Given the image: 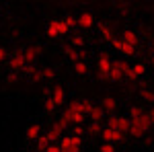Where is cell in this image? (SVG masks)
I'll return each instance as SVG.
<instances>
[{
    "instance_id": "cell-4",
    "label": "cell",
    "mask_w": 154,
    "mask_h": 152,
    "mask_svg": "<svg viewBox=\"0 0 154 152\" xmlns=\"http://www.w3.org/2000/svg\"><path fill=\"white\" fill-rule=\"evenodd\" d=\"M101 140L107 142V144H119V142L123 140V134H119L117 129H111V128H107V126H103V129H101Z\"/></svg>"
},
{
    "instance_id": "cell-21",
    "label": "cell",
    "mask_w": 154,
    "mask_h": 152,
    "mask_svg": "<svg viewBox=\"0 0 154 152\" xmlns=\"http://www.w3.org/2000/svg\"><path fill=\"white\" fill-rule=\"evenodd\" d=\"M41 78H43V80H54V78H56V70H54V68H51V66H45V68H41Z\"/></svg>"
},
{
    "instance_id": "cell-5",
    "label": "cell",
    "mask_w": 154,
    "mask_h": 152,
    "mask_svg": "<svg viewBox=\"0 0 154 152\" xmlns=\"http://www.w3.org/2000/svg\"><path fill=\"white\" fill-rule=\"evenodd\" d=\"M109 70H111V60H109V56L107 54L99 56V60H97V76L99 78H107L109 76Z\"/></svg>"
},
{
    "instance_id": "cell-38",
    "label": "cell",
    "mask_w": 154,
    "mask_h": 152,
    "mask_svg": "<svg viewBox=\"0 0 154 152\" xmlns=\"http://www.w3.org/2000/svg\"><path fill=\"white\" fill-rule=\"evenodd\" d=\"M6 80H8V82H17L19 78H17V74H14V72H11V74L6 76Z\"/></svg>"
},
{
    "instance_id": "cell-1",
    "label": "cell",
    "mask_w": 154,
    "mask_h": 152,
    "mask_svg": "<svg viewBox=\"0 0 154 152\" xmlns=\"http://www.w3.org/2000/svg\"><path fill=\"white\" fill-rule=\"evenodd\" d=\"M150 119H148V113H144L142 117H138V119H130V129H128V134L134 136V138H142L146 136V132H150Z\"/></svg>"
},
{
    "instance_id": "cell-19",
    "label": "cell",
    "mask_w": 154,
    "mask_h": 152,
    "mask_svg": "<svg viewBox=\"0 0 154 152\" xmlns=\"http://www.w3.org/2000/svg\"><path fill=\"white\" fill-rule=\"evenodd\" d=\"M101 129H103L101 123L91 121V123H88V128H86V134H88V136H93V138H97V136H101Z\"/></svg>"
},
{
    "instance_id": "cell-2",
    "label": "cell",
    "mask_w": 154,
    "mask_h": 152,
    "mask_svg": "<svg viewBox=\"0 0 154 152\" xmlns=\"http://www.w3.org/2000/svg\"><path fill=\"white\" fill-rule=\"evenodd\" d=\"M107 128L111 129H117L119 134H128V129H130V119L128 115H115V113H111V115H107Z\"/></svg>"
},
{
    "instance_id": "cell-36",
    "label": "cell",
    "mask_w": 154,
    "mask_h": 152,
    "mask_svg": "<svg viewBox=\"0 0 154 152\" xmlns=\"http://www.w3.org/2000/svg\"><path fill=\"white\" fill-rule=\"evenodd\" d=\"M111 45H113V49H121V39H119V37H115V39H113V41H111Z\"/></svg>"
},
{
    "instance_id": "cell-33",
    "label": "cell",
    "mask_w": 154,
    "mask_h": 152,
    "mask_svg": "<svg viewBox=\"0 0 154 152\" xmlns=\"http://www.w3.org/2000/svg\"><path fill=\"white\" fill-rule=\"evenodd\" d=\"M43 152H62V150H60V144H58V142H49V146Z\"/></svg>"
},
{
    "instance_id": "cell-16",
    "label": "cell",
    "mask_w": 154,
    "mask_h": 152,
    "mask_svg": "<svg viewBox=\"0 0 154 152\" xmlns=\"http://www.w3.org/2000/svg\"><path fill=\"white\" fill-rule=\"evenodd\" d=\"M25 136H27V140H37L41 136V126L39 123H31L27 128V132H25Z\"/></svg>"
},
{
    "instance_id": "cell-28",
    "label": "cell",
    "mask_w": 154,
    "mask_h": 152,
    "mask_svg": "<svg viewBox=\"0 0 154 152\" xmlns=\"http://www.w3.org/2000/svg\"><path fill=\"white\" fill-rule=\"evenodd\" d=\"M80 105H82V113H84V115H88V111L93 109L95 103H93L91 99H80Z\"/></svg>"
},
{
    "instance_id": "cell-10",
    "label": "cell",
    "mask_w": 154,
    "mask_h": 152,
    "mask_svg": "<svg viewBox=\"0 0 154 152\" xmlns=\"http://www.w3.org/2000/svg\"><path fill=\"white\" fill-rule=\"evenodd\" d=\"M123 43H128V45H138V41H140V37H138V33L136 31H131V29H125L123 33H121V37H119Z\"/></svg>"
},
{
    "instance_id": "cell-26",
    "label": "cell",
    "mask_w": 154,
    "mask_h": 152,
    "mask_svg": "<svg viewBox=\"0 0 154 152\" xmlns=\"http://www.w3.org/2000/svg\"><path fill=\"white\" fill-rule=\"evenodd\" d=\"M140 97H142L144 101H148V103H154V91H150V88H142Z\"/></svg>"
},
{
    "instance_id": "cell-22",
    "label": "cell",
    "mask_w": 154,
    "mask_h": 152,
    "mask_svg": "<svg viewBox=\"0 0 154 152\" xmlns=\"http://www.w3.org/2000/svg\"><path fill=\"white\" fill-rule=\"evenodd\" d=\"M74 72H76V74H78V76H82V74H88V64H86V62H76V64H74Z\"/></svg>"
},
{
    "instance_id": "cell-41",
    "label": "cell",
    "mask_w": 154,
    "mask_h": 152,
    "mask_svg": "<svg viewBox=\"0 0 154 152\" xmlns=\"http://www.w3.org/2000/svg\"><path fill=\"white\" fill-rule=\"evenodd\" d=\"M152 56H154V43H152Z\"/></svg>"
},
{
    "instance_id": "cell-20",
    "label": "cell",
    "mask_w": 154,
    "mask_h": 152,
    "mask_svg": "<svg viewBox=\"0 0 154 152\" xmlns=\"http://www.w3.org/2000/svg\"><path fill=\"white\" fill-rule=\"evenodd\" d=\"M146 111H144L140 105H131L130 111H128V119H138V117H142Z\"/></svg>"
},
{
    "instance_id": "cell-32",
    "label": "cell",
    "mask_w": 154,
    "mask_h": 152,
    "mask_svg": "<svg viewBox=\"0 0 154 152\" xmlns=\"http://www.w3.org/2000/svg\"><path fill=\"white\" fill-rule=\"evenodd\" d=\"M64 23L68 25V29H72V27L76 25V17H74V14H66V17H64Z\"/></svg>"
},
{
    "instance_id": "cell-39",
    "label": "cell",
    "mask_w": 154,
    "mask_h": 152,
    "mask_svg": "<svg viewBox=\"0 0 154 152\" xmlns=\"http://www.w3.org/2000/svg\"><path fill=\"white\" fill-rule=\"evenodd\" d=\"M146 113H148V119H150V126H154V109L146 111Z\"/></svg>"
},
{
    "instance_id": "cell-14",
    "label": "cell",
    "mask_w": 154,
    "mask_h": 152,
    "mask_svg": "<svg viewBox=\"0 0 154 152\" xmlns=\"http://www.w3.org/2000/svg\"><path fill=\"white\" fill-rule=\"evenodd\" d=\"M144 74H146V66H144V64H134V66H130L128 78H130V80H136V78H140Z\"/></svg>"
},
{
    "instance_id": "cell-29",
    "label": "cell",
    "mask_w": 154,
    "mask_h": 152,
    "mask_svg": "<svg viewBox=\"0 0 154 152\" xmlns=\"http://www.w3.org/2000/svg\"><path fill=\"white\" fill-rule=\"evenodd\" d=\"M48 146H49V140H48V138H45V136H39V138H37V148H39V150H41V152L45 150Z\"/></svg>"
},
{
    "instance_id": "cell-12",
    "label": "cell",
    "mask_w": 154,
    "mask_h": 152,
    "mask_svg": "<svg viewBox=\"0 0 154 152\" xmlns=\"http://www.w3.org/2000/svg\"><path fill=\"white\" fill-rule=\"evenodd\" d=\"M86 117H91V121H97V123H101L103 119L107 117V113L103 111V107L101 105H93V109L88 111V115Z\"/></svg>"
},
{
    "instance_id": "cell-31",
    "label": "cell",
    "mask_w": 154,
    "mask_h": 152,
    "mask_svg": "<svg viewBox=\"0 0 154 152\" xmlns=\"http://www.w3.org/2000/svg\"><path fill=\"white\" fill-rule=\"evenodd\" d=\"M43 111H45V113H54V111H56V105H54L51 99H45V103H43Z\"/></svg>"
},
{
    "instance_id": "cell-6",
    "label": "cell",
    "mask_w": 154,
    "mask_h": 152,
    "mask_svg": "<svg viewBox=\"0 0 154 152\" xmlns=\"http://www.w3.org/2000/svg\"><path fill=\"white\" fill-rule=\"evenodd\" d=\"M8 66H11L12 72H23L25 66H27V62H25L23 54H21V51H12L11 58H8Z\"/></svg>"
},
{
    "instance_id": "cell-35",
    "label": "cell",
    "mask_w": 154,
    "mask_h": 152,
    "mask_svg": "<svg viewBox=\"0 0 154 152\" xmlns=\"http://www.w3.org/2000/svg\"><path fill=\"white\" fill-rule=\"evenodd\" d=\"M82 134H84V126H74V136H78V138H80Z\"/></svg>"
},
{
    "instance_id": "cell-7",
    "label": "cell",
    "mask_w": 154,
    "mask_h": 152,
    "mask_svg": "<svg viewBox=\"0 0 154 152\" xmlns=\"http://www.w3.org/2000/svg\"><path fill=\"white\" fill-rule=\"evenodd\" d=\"M21 54H23V58H25L27 64H33V66H35V60L41 56V45H37V43L35 45H29V47H25Z\"/></svg>"
},
{
    "instance_id": "cell-34",
    "label": "cell",
    "mask_w": 154,
    "mask_h": 152,
    "mask_svg": "<svg viewBox=\"0 0 154 152\" xmlns=\"http://www.w3.org/2000/svg\"><path fill=\"white\" fill-rule=\"evenodd\" d=\"M6 58H8V49H6V47H2V45H0V62H4Z\"/></svg>"
},
{
    "instance_id": "cell-18",
    "label": "cell",
    "mask_w": 154,
    "mask_h": 152,
    "mask_svg": "<svg viewBox=\"0 0 154 152\" xmlns=\"http://www.w3.org/2000/svg\"><path fill=\"white\" fill-rule=\"evenodd\" d=\"M99 31H101V37H103L105 41H109V43L115 39V33H113V31H111L107 25H99Z\"/></svg>"
},
{
    "instance_id": "cell-17",
    "label": "cell",
    "mask_w": 154,
    "mask_h": 152,
    "mask_svg": "<svg viewBox=\"0 0 154 152\" xmlns=\"http://www.w3.org/2000/svg\"><path fill=\"white\" fill-rule=\"evenodd\" d=\"M111 66H113L115 70H119L123 76H128V72H130V66H131V64H128L125 60H115V62H111Z\"/></svg>"
},
{
    "instance_id": "cell-27",
    "label": "cell",
    "mask_w": 154,
    "mask_h": 152,
    "mask_svg": "<svg viewBox=\"0 0 154 152\" xmlns=\"http://www.w3.org/2000/svg\"><path fill=\"white\" fill-rule=\"evenodd\" d=\"M119 51H121L123 56H134V54H136V47L128 45V43H123V41H121V49H119Z\"/></svg>"
},
{
    "instance_id": "cell-23",
    "label": "cell",
    "mask_w": 154,
    "mask_h": 152,
    "mask_svg": "<svg viewBox=\"0 0 154 152\" xmlns=\"http://www.w3.org/2000/svg\"><path fill=\"white\" fill-rule=\"evenodd\" d=\"M45 35H48V37H51V39L60 37V33H58V27H56V21H51V23L48 25V29H45Z\"/></svg>"
},
{
    "instance_id": "cell-8",
    "label": "cell",
    "mask_w": 154,
    "mask_h": 152,
    "mask_svg": "<svg viewBox=\"0 0 154 152\" xmlns=\"http://www.w3.org/2000/svg\"><path fill=\"white\" fill-rule=\"evenodd\" d=\"M49 99L54 101V105H56V107L66 105V91H64V86L56 84V86L51 88V95H49Z\"/></svg>"
},
{
    "instance_id": "cell-13",
    "label": "cell",
    "mask_w": 154,
    "mask_h": 152,
    "mask_svg": "<svg viewBox=\"0 0 154 152\" xmlns=\"http://www.w3.org/2000/svg\"><path fill=\"white\" fill-rule=\"evenodd\" d=\"M76 25L82 27V29H88V27L95 25V17H93L91 12H82L80 17H76Z\"/></svg>"
},
{
    "instance_id": "cell-37",
    "label": "cell",
    "mask_w": 154,
    "mask_h": 152,
    "mask_svg": "<svg viewBox=\"0 0 154 152\" xmlns=\"http://www.w3.org/2000/svg\"><path fill=\"white\" fill-rule=\"evenodd\" d=\"M31 80H33V82H41V80H43V78H41V72L37 70L35 74H33V76H31Z\"/></svg>"
},
{
    "instance_id": "cell-25",
    "label": "cell",
    "mask_w": 154,
    "mask_h": 152,
    "mask_svg": "<svg viewBox=\"0 0 154 152\" xmlns=\"http://www.w3.org/2000/svg\"><path fill=\"white\" fill-rule=\"evenodd\" d=\"M54 21H56V27H58V33H60V35H66V33L70 31V29H68V25L64 23V19H54Z\"/></svg>"
},
{
    "instance_id": "cell-9",
    "label": "cell",
    "mask_w": 154,
    "mask_h": 152,
    "mask_svg": "<svg viewBox=\"0 0 154 152\" xmlns=\"http://www.w3.org/2000/svg\"><path fill=\"white\" fill-rule=\"evenodd\" d=\"M62 134H64V128H62L58 121H56V123H51V126H49L48 134H45V138H48L49 142H58L60 138H62Z\"/></svg>"
},
{
    "instance_id": "cell-40",
    "label": "cell",
    "mask_w": 154,
    "mask_h": 152,
    "mask_svg": "<svg viewBox=\"0 0 154 152\" xmlns=\"http://www.w3.org/2000/svg\"><path fill=\"white\" fill-rule=\"evenodd\" d=\"M150 64H152V68H154V56H152V60H150Z\"/></svg>"
},
{
    "instance_id": "cell-15",
    "label": "cell",
    "mask_w": 154,
    "mask_h": 152,
    "mask_svg": "<svg viewBox=\"0 0 154 152\" xmlns=\"http://www.w3.org/2000/svg\"><path fill=\"white\" fill-rule=\"evenodd\" d=\"M64 54H66V56H68V58H70L74 64H76V62H82V60H84V51H76L72 45H64Z\"/></svg>"
},
{
    "instance_id": "cell-3",
    "label": "cell",
    "mask_w": 154,
    "mask_h": 152,
    "mask_svg": "<svg viewBox=\"0 0 154 152\" xmlns=\"http://www.w3.org/2000/svg\"><path fill=\"white\" fill-rule=\"evenodd\" d=\"M58 144H60V150L62 152H80V148H82V138L70 134V136H62Z\"/></svg>"
},
{
    "instance_id": "cell-11",
    "label": "cell",
    "mask_w": 154,
    "mask_h": 152,
    "mask_svg": "<svg viewBox=\"0 0 154 152\" xmlns=\"http://www.w3.org/2000/svg\"><path fill=\"white\" fill-rule=\"evenodd\" d=\"M101 107H103V111H105V113L111 115L113 111H117V99H115V97H103Z\"/></svg>"
},
{
    "instance_id": "cell-24",
    "label": "cell",
    "mask_w": 154,
    "mask_h": 152,
    "mask_svg": "<svg viewBox=\"0 0 154 152\" xmlns=\"http://www.w3.org/2000/svg\"><path fill=\"white\" fill-rule=\"evenodd\" d=\"M70 45L74 47V49H76V47H84L86 45V39H84L82 35H72V43Z\"/></svg>"
},
{
    "instance_id": "cell-30",
    "label": "cell",
    "mask_w": 154,
    "mask_h": 152,
    "mask_svg": "<svg viewBox=\"0 0 154 152\" xmlns=\"http://www.w3.org/2000/svg\"><path fill=\"white\" fill-rule=\"evenodd\" d=\"M99 152H117V148H115V144H107V142H103V144L99 146Z\"/></svg>"
}]
</instances>
